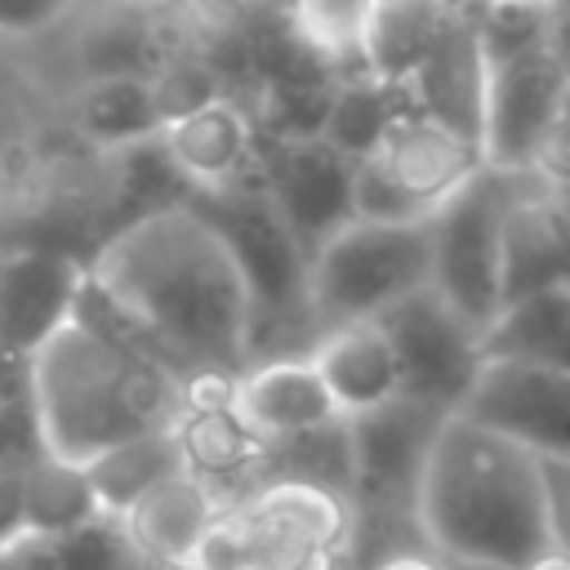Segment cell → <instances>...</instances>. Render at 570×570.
<instances>
[{"mask_svg":"<svg viewBox=\"0 0 570 570\" xmlns=\"http://www.w3.org/2000/svg\"><path fill=\"white\" fill-rule=\"evenodd\" d=\"M98 303L178 379L249 365V289L223 232L187 200L129 214L85 267Z\"/></svg>","mask_w":570,"mask_h":570,"instance_id":"obj_1","label":"cell"},{"mask_svg":"<svg viewBox=\"0 0 570 570\" xmlns=\"http://www.w3.org/2000/svg\"><path fill=\"white\" fill-rule=\"evenodd\" d=\"M27 392L45 450L85 463L125 436L169 428L183 379L125 334L80 276L71 312L27 352Z\"/></svg>","mask_w":570,"mask_h":570,"instance_id":"obj_2","label":"cell"},{"mask_svg":"<svg viewBox=\"0 0 570 570\" xmlns=\"http://www.w3.org/2000/svg\"><path fill=\"white\" fill-rule=\"evenodd\" d=\"M423 543L468 570H521L548 552L539 459L517 441L445 414L419 472Z\"/></svg>","mask_w":570,"mask_h":570,"instance_id":"obj_3","label":"cell"},{"mask_svg":"<svg viewBox=\"0 0 570 570\" xmlns=\"http://www.w3.org/2000/svg\"><path fill=\"white\" fill-rule=\"evenodd\" d=\"M432 276L428 223H365L352 218L307 258V316L316 338L325 330L374 321Z\"/></svg>","mask_w":570,"mask_h":570,"instance_id":"obj_4","label":"cell"},{"mask_svg":"<svg viewBox=\"0 0 570 570\" xmlns=\"http://www.w3.org/2000/svg\"><path fill=\"white\" fill-rule=\"evenodd\" d=\"M530 183V174H503L481 165L450 200L436 205L428 218V245H432V276L428 285L481 334L503 294V218L517 191Z\"/></svg>","mask_w":570,"mask_h":570,"instance_id":"obj_5","label":"cell"},{"mask_svg":"<svg viewBox=\"0 0 570 570\" xmlns=\"http://www.w3.org/2000/svg\"><path fill=\"white\" fill-rule=\"evenodd\" d=\"M392 343L401 396L454 414L481 370V334L432 289H414L374 316Z\"/></svg>","mask_w":570,"mask_h":570,"instance_id":"obj_6","label":"cell"},{"mask_svg":"<svg viewBox=\"0 0 570 570\" xmlns=\"http://www.w3.org/2000/svg\"><path fill=\"white\" fill-rule=\"evenodd\" d=\"M156 151L178 178L183 196L232 191L258 178L263 129L240 94L218 89L205 102L169 116L156 134Z\"/></svg>","mask_w":570,"mask_h":570,"instance_id":"obj_7","label":"cell"},{"mask_svg":"<svg viewBox=\"0 0 570 570\" xmlns=\"http://www.w3.org/2000/svg\"><path fill=\"white\" fill-rule=\"evenodd\" d=\"M352 165L325 138H263L258 187L303 258L352 223Z\"/></svg>","mask_w":570,"mask_h":570,"instance_id":"obj_8","label":"cell"},{"mask_svg":"<svg viewBox=\"0 0 570 570\" xmlns=\"http://www.w3.org/2000/svg\"><path fill=\"white\" fill-rule=\"evenodd\" d=\"M570 76L552 49H534L485 71L481 94V160L503 174H530V160L566 111Z\"/></svg>","mask_w":570,"mask_h":570,"instance_id":"obj_9","label":"cell"},{"mask_svg":"<svg viewBox=\"0 0 570 570\" xmlns=\"http://www.w3.org/2000/svg\"><path fill=\"white\" fill-rule=\"evenodd\" d=\"M472 423L517 441L534 459H570V374L521 365V361H481L463 405Z\"/></svg>","mask_w":570,"mask_h":570,"instance_id":"obj_10","label":"cell"},{"mask_svg":"<svg viewBox=\"0 0 570 570\" xmlns=\"http://www.w3.org/2000/svg\"><path fill=\"white\" fill-rule=\"evenodd\" d=\"M232 379L236 374H191L183 379V401L174 414V436L183 445V463L191 476H200L214 499L240 503L249 490L263 485V450L236 405H232Z\"/></svg>","mask_w":570,"mask_h":570,"instance_id":"obj_11","label":"cell"},{"mask_svg":"<svg viewBox=\"0 0 570 570\" xmlns=\"http://www.w3.org/2000/svg\"><path fill=\"white\" fill-rule=\"evenodd\" d=\"M370 160L432 218L441 200H450L485 160L481 147L472 138H463L459 129L432 120L419 107H405L383 138L374 142Z\"/></svg>","mask_w":570,"mask_h":570,"instance_id":"obj_12","label":"cell"},{"mask_svg":"<svg viewBox=\"0 0 570 570\" xmlns=\"http://www.w3.org/2000/svg\"><path fill=\"white\" fill-rule=\"evenodd\" d=\"M71 62L76 80L89 76H156L183 45L169 31V9H138L116 0H94L89 13L76 4Z\"/></svg>","mask_w":570,"mask_h":570,"instance_id":"obj_13","label":"cell"},{"mask_svg":"<svg viewBox=\"0 0 570 570\" xmlns=\"http://www.w3.org/2000/svg\"><path fill=\"white\" fill-rule=\"evenodd\" d=\"M232 405L258 441H285L312 432L330 419H343L312 365V356H272L254 361L232 379Z\"/></svg>","mask_w":570,"mask_h":570,"instance_id":"obj_14","label":"cell"},{"mask_svg":"<svg viewBox=\"0 0 570 570\" xmlns=\"http://www.w3.org/2000/svg\"><path fill=\"white\" fill-rule=\"evenodd\" d=\"M218 512H223V503L214 499V490L200 476L174 472V476L156 481L147 494H138L116 521H120L125 539L134 543V552L151 570H187L200 534L209 530V521Z\"/></svg>","mask_w":570,"mask_h":570,"instance_id":"obj_15","label":"cell"},{"mask_svg":"<svg viewBox=\"0 0 570 570\" xmlns=\"http://www.w3.org/2000/svg\"><path fill=\"white\" fill-rule=\"evenodd\" d=\"M570 285V218L557 209V200L530 178L503 218V272L499 294L521 298L534 289ZM499 303V307H503Z\"/></svg>","mask_w":570,"mask_h":570,"instance_id":"obj_16","label":"cell"},{"mask_svg":"<svg viewBox=\"0 0 570 570\" xmlns=\"http://www.w3.org/2000/svg\"><path fill=\"white\" fill-rule=\"evenodd\" d=\"M67 125L94 151H138L151 147L165 111L151 76H89L67 89Z\"/></svg>","mask_w":570,"mask_h":570,"instance_id":"obj_17","label":"cell"},{"mask_svg":"<svg viewBox=\"0 0 570 570\" xmlns=\"http://www.w3.org/2000/svg\"><path fill=\"white\" fill-rule=\"evenodd\" d=\"M307 356L343 419L401 396L396 356H392V343L379 330V321H352V325L325 330Z\"/></svg>","mask_w":570,"mask_h":570,"instance_id":"obj_18","label":"cell"},{"mask_svg":"<svg viewBox=\"0 0 570 570\" xmlns=\"http://www.w3.org/2000/svg\"><path fill=\"white\" fill-rule=\"evenodd\" d=\"M454 18L459 13L445 0H370L356 31V58L374 80L405 85L432 58Z\"/></svg>","mask_w":570,"mask_h":570,"instance_id":"obj_19","label":"cell"},{"mask_svg":"<svg viewBox=\"0 0 570 570\" xmlns=\"http://www.w3.org/2000/svg\"><path fill=\"white\" fill-rule=\"evenodd\" d=\"M410 107L428 111L432 120L459 129L463 138H481V94H485V62L476 53V36L468 18H454L432 49V58L401 85ZM481 147V142H476Z\"/></svg>","mask_w":570,"mask_h":570,"instance_id":"obj_20","label":"cell"},{"mask_svg":"<svg viewBox=\"0 0 570 570\" xmlns=\"http://www.w3.org/2000/svg\"><path fill=\"white\" fill-rule=\"evenodd\" d=\"M481 361H521L570 374V285L508 298L481 330Z\"/></svg>","mask_w":570,"mask_h":570,"instance_id":"obj_21","label":"cell"},{"mask_svg":"<svg viewBox=\"0 0 570 570\" xmlns=\"http://www.w3.org/2000/svg\"><path fill=\"white\" fill-rule=\"evenodd\" d=\"M174 472H187L183 445L174 436V423L138 432V436H125V441L98 450L94 459H85V476H89L94 499H98V508L107 517H120L138 494H147L156 481H165Z\"/></svg>","mask_w":570,"mask_h":570,"instance_id":"obj_22","label":"cell"},{"mask_svg":"<svg viewBox=\"0 0 570 570\" xmlns=\"http://www.w3.org/2000/svg\"><path fill=\"white\" fill-rule=\"evenodd\" d=\"M94 517H107L94 499L85 463L62 454H36L18 476V534H62Z\"/></svg>","mask_w":570,"mask_h":570,"instance_id":"obj_23","label":"cell"},{"mask_svg":"<svg viewBox=\"0 0 570 570\" xmlns=\"http://www.w3.org/2000/svg\"><path fill=\"white\" fill-rule=\"evenodd\" d=\"M18 570H151L116 517H94L62 534H13Z\"/></svg>","mask_w":570,"mask_h":570,"instance_id":"obj_24","label":"cell"},{"mask_svg":"<svg viewBox=\"0 0 570 570\" xmlns=\"http://www.w3.org/2000/svg\"><path fill=\"white\" fill-rule=\"evenodd\" d=\"M410 107V94L401 85H387V80H374L370 71H356V76H343L334 80V98H330V111H325V125H321V138L343 151L347 160H361L374 151V142L383 138V129Z\"/></svg>","mask_w":570,"mask_h":570,"instance_id":"obj_25","label":"cell"},{"mask_svg":"<svg viewBox=\"0 0 570 570\" xmlns=\"http://www.w3.org/2000/svg\"><path fill=\"white\" fill-rule=\"evenodd\" d=\"M472 22L476 36V53L490 67H503L512 58H525L534 49H548V31H552V4H494L481 9Z\"/></svg>","mask_w":570,"mask_h":570,"instance_id":"obj_26","label":"cell"},{"mask_svg":"<svg viewBox=\"0 0 570 570\" xmlns=\"http://www.w3.org/2000/svg\"><path fill=\"white\" fill-rule=\"evenodd\" d=\"M80 0H0V40H40L58 31Z\"/></svg>","mask_w":570,"mask_h":570,"instance_id":"obj_27","label":"cell"},{"mask_svg":"<svg viewBox=\"0 0 570 570\" xmlns=\"http://www.w3.org/2000/svg\"><path fill=\"white\" fill-rule=\"evenodd\" d=\"M539 481H543L548 548L570 557V459H539Z\"/></svg>","mask_w":570,"mask_h":570,"instance_id":"obj_28","label":"cell"},{"mask_svg":"<svg viewBox=\"0 0 570 570\" xmlns=\"http://www.w3.org/2000/svg\"><path fill=\"white\" fill-rule=\"evenodd\" d=\"M530 178L539 187H561L570 183V107L552 120V129L543 134L534 160H530Z\"/></svg>","mask_w":570,"mask_h":570,"instance_id":"obj_29","label":"cell"},{"mask_svg":"<svg viewBox=\"0 0 570 570\" xmlns=\"http://www.w3.org/2000/svg\"><path fill=\"white\" fill-rule=\"evenodd\" d=\"M365 570H454V566L441 561L432 548H396V552L374 557Z\"/></svg>","mask_w":570,"mask_h":570,"instance_id":"obj_30","label":"cell"},{"mask_svg":"<svg viewBox=\"0 0 570 570\" xmlns=\"http://www.w3.org/2000/svg\"><path fill=\"white\" fill-rule=\"evenodd\" d=\"M18 468L0 463V543H9L18 534Z\"/></svg>","mask_w":570,"mask_h":570,"instance_id":"obj_31","label":"cell"},{"mask_svg":"<svg viewBox=\"0 0 570 570\" xmlns=\"http://www.w3.org/2000/svg\"><path fill=\"white\" fill-rule=\"evenodd\" d=\"M459 18H476L481 9H494V4H552V0H445Z\"/></svg>","mask_w":570,"mask_h":570,"instance_id":"obj_32","label":"cell"},{"mask_svg":"<svg viewBox=\"0 0 570 570\" xmlns=\"http://www.w3.org/2000/svg\"><path fill=\"white\" fill-rule=\"evenodd\" d=\"M521 570H570V557L566 552H557V548H548V552H539L530 566H521Z\"/></svg>","mask_w":570,"mask_h":570,"instance_id":"obj_33","label":"cell"},{"mask_svg":"<svg viewBox=\"0 0 570 570\" xmlns=\"http://www.w3.org/2000/svg\"><path fill=\"white\" fill-rule=\"evenodd\" d=\"M543 191H548V196L557 200V209L570 218V183H561V187H543Z\"/></svg>","mask_w":570,"mask_h":570,"instance_id":"obj_34","label":"cell"},{"mask_svg":"<svg viewBox=\"0 0 570 570\" xmlns=\"http://www.w3.org/2000/svg\"><path fill=\"white\" fill-rule=\"evenodd\" d=\"M116 4H138V9H178L183 0H116Z\"/></svg>","mask_w":570,"mask_h":570,"instance_id":"obj_35","label":"cell"},{"mask_svg":"<svg viewBox=\"0 0 570 570\" xmlns=\"http://www.w3.org/2000/svg\"><path fill=\"white\" fill-rule=\"evenodd\" d=\"M0 570H18V561H13V548H9V543H0Z\"/></svg>","mask_w":570,"mask_h":570,"instance_id":"obj_36","label":"cell"},{"mask_svg":"<svg viewBox=\"0 0 570 570\" xmlns=\"http://www.w3.org/2000/svg\"><path fill=\"white\" fill-rule=\"evenodd\" d=\"M566 107H570V98H566Z\"/></svg>","mask_w":570,"mask_h":570,"instance_id":"obj_37","label":"cell"}]
</instances>
